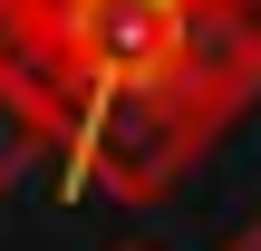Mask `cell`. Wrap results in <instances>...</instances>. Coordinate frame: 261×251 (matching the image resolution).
<instances>
[{
    "label": "cell",
    "instance_id": "cell-1",
    "mask_svg": "<svg viewBox=\"0 0 261 251\" xmlns=\"http://www.w3.org/2000/svg\"><path fill=\"white\" fill-rule=\"evenodd\" d=\"M0 87L39 126L116 97L213 145L261 97V0H0Z\"/></svg>",
    "mask_w": 261,
    "mask_h": 251
},
{
    "label": "cell",
    "instance_id": "cell-2",
    "mask_svg": "<svg viewBox=\"0 0 261 251\" xmlns=\"http://www.w3.org/2000/svg\"><path fill=\"white\" fill-rule=\"evenodd\" d=\"M39 164H48V126L29 116V97H10V87H0V203H10Z\"/></svg>",
    "mask_w": 261,
    "mask_h": 251
},
{
    "label": "cell",
    "instance_id": "cell-3",
    "mask_svg": "<svg viewBox=\"0 0 261 251\" xmlns=\"http://www.w3.org/2000/svg\"><path fill=\"white\" fill-rule=\"evenodd\" d=\"M223 251H261V222H242V232H232V242H223Z\"/></svg>",
    "mask_w": 261,
    "mask_h": 251
},
{
    "label": "cell",
    "instance_id": "cell-4",
    "mask_svg": "<svg viewBox=\"0 0 261 251\" xmlns=\"http://www.w3.org/2000/svg\"><path fill=\"white\" fill-rule=\"evenodd\" d=\"M116 251H155V242H116Z\"/></svg>",
    "mask_w": 261,
    "mask_h": 251
}]
</instances>
